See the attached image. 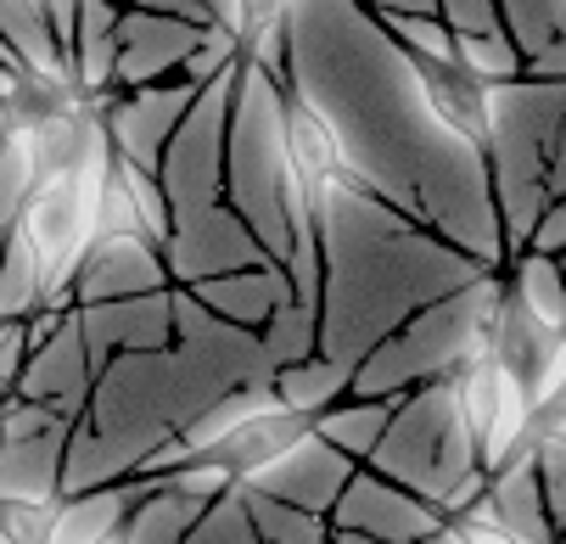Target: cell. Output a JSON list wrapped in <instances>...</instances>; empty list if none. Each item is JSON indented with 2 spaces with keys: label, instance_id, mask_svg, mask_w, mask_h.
Listing matches in <instances>:
<instances>
[{
  "label": "cell",
  "instance_id": "44",
  "mask_svg": "<svg viewBox=\"0 0 566 544\" xmlns=\"http://www.w3.org/2000/svg\"><path fill=\"white\" fill-rule=\"evenodd\" d=\"M7 394H12V381H7V376H0V405H7Z\"/></svg>",
  "mask_w": 566,
  "mask_h": 544
},
{
  "label": "cell",
  "instance_id": "28",
  "mask_svg": "<svg viewBox=\"0 0 566 544\" xmlns=\"http://www.w3.org/2000/svg\"><path fill=\"white\" fill-rule=\"evenodd\" d=\"M376 18V12H370ZM403 51H410L416 62H438V67H449L454 62V29L443 23V18H432V12H387V18H376Z\"/></svg>",
  "mask_w": 566,
  "mask_h": 544
},
{
  "label": "cell",
  "instance_id": "22",
  "mask_svg": "<svg viewBox=\"0 0 566 544\" xmlns=\"http://www.w3.org/2000/svg\"><path fill=\"white\" fill-rule=\"evenodd\" d=\"M281 135H286V164H292V175L297 180H308V186H319L326 175H337L343 164H337V140H332V129L319 124L292 91H286V118H281Z\"/></svg>",
  "mask_w": 566,
  "mask_h": 544
},
{
  "label": "cell",
  "instance_id": "33",
  "mask_svg": "<svg viewBox=\"0 0 566 544\" xmlns=\"http://www.w3.org/2000/svg\"><path fill=\"white\" fill-rule=\"evenodd\" d=\"M438 18L454 34H489V29H500V7H494V0H438Z\"/></svg>",
  "mask_w": 566,
  "mask_h": 544
},
{
  "label": "cell",
  "instance_id": "12",
  "mask_svg": "<svg viewBox=\"0 0 566 544\" xmlns=\"http://www.w3.org/2000/svg\"><path fill=\"white\" fill-rule=\"evenodd\" d=\"M18 399H34V405H51L56 416H78L91 399V359H85V337H78V321L73 308L62 315V326L23 359L18 381H12Z\"/></svg>",
  "mask_w": 566,
  "mask_h": 544
},
{
  "label": "cell",
  "instance_id": "31",
  "mask_svg": "<svg viewBox=\"0 0 566 544\" xmlns=\"http://www.w3.org/2000/svg\"><path fill=\"white\" fill-rule=\"evenodd\" d=\"M533 472L544 489V505L555 516V527H566V432L560 438H533Z\"/></svg>",
  "mask_w": 566,
  "mask_h": 544
},
{
  "label": "cell",
  "instance_id": "27",
  "mask_svg": "<svg viewBox=\"0 0 566 544\" xmlns=\"http://www.w3.org/2000/svg\"><path fill=\"white\" fill-rule=\"evenodd\" d=\"M454 62L482 85H505V80H522V51L511 45L505 29H489V34H454Z\"/></svg>",
  "mask_w": 566,
  "mask_h": 544
},
{
  "label": "cell",
  "instance_id": "41",
  "mask_svg": "<svg viewBox=\"0 0 566 544\" xmlns=\"http://www.w3.org/2000/svg\"><path fill=\"white\" fill-rule=\"evenodd\" d=\"M18 91H23V73L0 67V102H18Z\"/></svg>",
  "mask_w": 566,
  "mask_h": 544
},
{
  "label": "cell",
  "instance_id": "14",
  "mask_svg": "<svg viewBox=\"0 0 566 544\" xmlns=\"http://www.w3.org/2000/svg\"><path fill=\"white\" fill-rule=\"evenodd\" d=\"M208 315H219V321H230V326H241V332H259L275 308L292 297V286H286V270L281 264H259V270H230V275H213V281H197V286H186Z\"/></svg>",
  "mask_w": 566,
  "mask_h": 544
},
{
  "label": "cell",
  "instance_id": "10",
  "mask_svg": "<svg viewBox=\"0 0 566 544\" xmlns=\"http://www.w3.org/2000/svg\"><path fill=\"white\" fill-rule=\"evenodd\" d=\"M164 286H169L164 253H157L140 230H129V237H96V242L85 248L67 297H73V308H78V303H113V297L164 292Z\"/></svg>",
  "mask_w": 566,
  "mask_h": 544
},
{
  "label": "cell",
  "instance_id": "13",
  "mask_svg": "<svg viewBox=\"0 0 566 544\" xmlns=\"http://www.w3.org/2000/svg\"><path fill=\"white\" fill-rule=\"evenodd\" d=\"M489 505H494L500 527L516 544H555L560 538V527H555V516L544 505L538 472H533V438H522V449L489 472Z\"/></svg>",
  "mask_w": 566,
  "mask_h": 544
},
{
  "label": "cell",
  "instance_id": "7",
  "mask_svg": "<svg viewBox=\"0 0 566 544\" xmlns=\"http://www.w3.org/2000/svg\"><path fill=\"white\" fill-rule=\"evenodd\" d=\"M354 478V460L343 449H332L326 438H314V432H297L281 454H270L259 472L248 478H235V483H248L281 505H297V511H314V516H326L343 494V483Z\"/></svg>",
  "mask_w": 566,
  "mask_h": 544
},
{
  "label": "cell",
  "instance_id": "3",
  "mask_svg": "<svg viewBox=\"0 0 566 544\" xmlns=\"http://www.w3.org/2000/svg\"><path fill=\"white\" fill-rule=\"evenodd\" d=\"M281 118H286V80H270L259 62L241 56L235 91H230V124H224V202L275 264L292 248V224H286L292 164H286Z\"/></svg>",
  "mask_w": 566,
  "mask_h": 544
},
{
  "label": "cell",
  "instance_id": "2",
  "mask_svg": "<svg viewBox=\"0 0 566 544\" xmlns=\"http://www.w3.org/2000/svg\"><path fill=\"white\" fill-rule=\"evenodd\" d=\"M500 297H505L500 270H489V275H476V281L432 297L427 308H416L403 326H392L354 365L348 394L354 399H403L410 387L454 376L465 359L489 354V332H494V315H500Z\"/></svg>",
  "mask_w": 566,
  "mask_h": 544
},
{
  "label": "cell",
  "instance_id": "38",
  "mask_svg": "<svg viewBox=\"0 0 566 544\" xmlns=\"http://www.w3.org/2000/svg\"><path fill=\"white\" fill-rule=\"evenodd\" d=\"M359 7L376 18H387V12H432L438 18V0H359Z\"/></svg>",
  "mask_w": 566,
  "mask_h": 544
},
{
  "label": "cell",
  "instance_id": "19",
  "mask_svg": "<svg viewBox=\"0 0 566 544\" xmlns=\"http://www.w3.org/2000/svg\"><path fill=\"white\" fill-rule=\"evenodd\" d=\"M392 405L398 399H337V405H326V410H314L308 416V432L314 438H326L332 449H343L354 465H365L370 460V449H376V438H381V427H387V416H392Z\"/></svg>",
  "mask_w": 566,
  "mask_h": 544
},
{
  "label": "cell",
  "instance_id": "18",
  "mask_svg": "<svg viewBox=\"0 0 566 544\" xmlns=\"http://www.w3.org/2000/svg\"><path fill=\"white\" fill-rule=\"evenodd\" d=\"M0 34L18 51L29 80H45V85H67V56L45 23V7L40 0H0Z\"/></svg>",
  "mask_w": 566,
  "mask_h": 544
},
{
  "label": "cell",
  "instance_id": "37",
  "mask_svg": "<svg viewBox=\"0 0 566 544\" xmlns=\"http://www.w3.org/2000/svg\"><path fill=\"white\" fill-rule=\"evenodd\" d=\"M129 7H140V12H157V18H180V23H213L202 7H197V0H129Z\"/></svg>",
  "mask_w": 566,
  "mask_h": 544
},
{
  "label": "cell",
  "instance_id": "8",
  "mask_svg": "<svg viewBox=\"0 0 566 544\" xmlns=\"http://www.w3.org/2000/svg\"><path fill=\"white\" fill-rule=\"evenodd\" d=\"M332 527L343 533H365V538H381V544H421L443 516L438 505L416 500V494H403L398 483L376 478L370 465H354V478L343 483L337 505L326 511Z\"/></svg>",
  "mask_w": 566,
  "mask_h": 544
},
{
  "label": "cell",
  "instance_id": "26",
  "mask_svg": "<svg viewBox=\"0 0 566 544\" xmlns=\"http://www.w3.org/2000/svg\"><path fill=\"white\" fill-rule=\"evenodd\" d=\"M40 297H45V270L34 248L12 230L7 248H0V321H23L29 308H40Z\"/></svg>",
  "mask_w": 566,
  "mask_h": 544
},
{
  "label": "cell",
  "instance_id": "47",
  "mask_svg": "<svg viewBox=\"0 0 566 544\" xmlns=\"http://www.w3.org/2000/svg\"><path fill=\"white\" fill-rule=\"evenodd\" d=\"M113 7H129V0H113Z\"/></svg>",
  "mask_w": 566,
  "mask_h": 544
},
{
  "label": "cell",
  "instance_id": "46",
  "mask_svg": "<svg viewBox=\"0 0 566 544\" xmlns=\"http://www.w3.org/2000/svg\"><path fill=\"white\" fill-rule=\"evenodd\" d=\"M555 544H566V527H560V538H555Z\"/></svg>",
  "mask_w": 566,
  "mask_h": 544
},
{
  "label": "cell",
  "instance_id": "34",
  "mask_svg": "<svg viewBox=\"0 0 566 544\" xmlns=\"http://www.w3.org/2000/svg\"><path fill=\"white\" fill-rule=\"evenodd\" d=\"M454 527H460V538L465 544H516L505 527H500V516H494V505H489V494H482L471 511H460V516H449Z\"/></svg>",
  "mask_w": 566,
  "mask_h": 544
},
{
  "label": "cell",
  "instance_id": "39",
  "mask_svg": "<svg viewBox=\"0 0 566 544\" xmlns=\"http://www.w3.org/2000/svg\"><path fill=\"white\" fill-rule=\"evenodd\" d=\"M197 7H202L213 23H224L230 34H241V0H197Z\"/></svg>",
  "mask_w": 566,
  "mask_h": 544
},
{
  "label": "cell",
  "instance_id": "49",
  "mask_svg": "<svg viewBox=\"0 0 566 544\" xmlns=\"http://www.w3.org/2000/svg\"><path fill=\"white\" fill-rule=\"evenodd\" d=\"M555 202H566V197H555Z\"/></svg>",
  "mask_w": 566,
  "mask_h": 544
},
{
  "label": "cell",
  "instance_id": "4",
  "mask_svg": "<svg viewBox=\"0 0 566 544\" xmlns=\"http://www.w3.org/2000/svg\"><path fill=\"white\" fill-rule=\"evenodd\" d=\"M365 465L376 478L398 483L403 494L438 505L476 465V443H471V427H465L460 399H454V376L410 387V394L392 405V416H387Z\"/></svg>",
  "mask_w": 566,
  "mask_h": 544
},
{
  "label": "cell",
  "instance_id": "36",
  "mask_svg": "<svg viewBox=\"0 0 566 544\" xmlns=\"http://www.w3.org/2000/svg\"><path fill=\"white\" fill-rule=\"evenodd\" d=\"M118 12H124V7H113V0H78V7H73V45L113 34V29H118ZM73 45H67V51H73Z\"/></svg>",
  "mask_w": 566,
  "mask_h": 544
},
{
  "label": "cell",
  "instance_id": "20",
  "mask_svg": "<svg viewBox=\"0 0 566 544\" xmlns=\"http://www.w3.org/2000/svg\"><path fill=\"white\" fill-rule=\"evenodd\" d=\"M275 381V399L297 416H314V410H326L337 399H348V381H354V365L343 359H326V354H314V359H297L286 370L270 376Z\"/></svg>",
  "mask_w": 566,
  "mask_h": 544
},
{
  "label": "cell",
  "instance_id": "1",
  "mask_svg": "<svg viewBox=\"0 0 566 544\" xmlns=\"http://www.w3.org/2000/svg\"><path fill=\"white\" fill-rule=\"evenodd\" d=\"M319 230V354L359 365L392 326H403L432 297L489 275L471 253L432 237L410 213L370 197L354 175L314 186Z\"/></svg>",
  "mask_w": 566,
  "mask_h": 544
},
{
  "label": "cell",
  "instance_id": "42",
  "mask_svg": "<svg viewBox=\"0 0 566 544\" xmlns=\"http://www.w3.org/2000/svg\"><path fill=\"white\" fill-rule=\"evenodd\" d=\"M326 544H381V538H365V533H343V527H332Z\"/></svg>",
  "mask_w": 566,
  "mask_h": 544
},
{
  "label": "cell",
  "instance_id": "21",
  "mask_svg": "<svg viewBox=\"0 0 566 544\" xmlns=\"http://www.w3.org/2000/svg\"><path fill=\"white\" fill-rule=\"evenodd\" d=\"M202 511H208V505H191V500H180V494H169V489H151V494H140V500L129 505V516H124V527H118V544H180V538L197 527Z\"/></svg>",
  "mask_w": 566,
  "mask_h": 544
},
{
  "label": "cell",
  "instance_id": "24",
  "mask_svg": "<svg viewBox=\"0 0 566 544\" xmlns=\"http://www.w3.org/2000/svg\"><path fill=\"white\" fill-rule=\"evenodd\" d=\"M259 348H264V359H270V376L286 370V365H297V359H314V354H319V315L286 297L275 315L259 326Z\"/></svg>",
  "mask_w": 566,
  "mask_h": 544
},
{
  "label": "cell",
  "instance_id": "40",
  "mask_svg": "<svg viewBox=\"0 0 566 544\" xmlns=\"http://www.w3.org/2000/svg\"><path fill=\"white\" fill-rule=\"evenodd\" d=\"M180 544H224V538H219V527H213V522H208V511H202V516H197V527H191Z\"/></svg>",
  "mask_w": 566,
  "mask_h": 544
},
{
  "label": "cell",
  "instance_id": "16",
  "mask_svg": "<svg viewBox=\"0 0 566 544\" xmlns=\"http://www.w3.org/2000/svg\"><path fill=\"white\" fill-rule=\"evenodd\" d=\"M297 432H308V416H297V410H264V416H253V421H241L235 432H224V438H219L213 449H202L197 460H219L230 478H248V472H259L270 454H281Z\"/></svg>",
  "mask_w": 566,
  "mask_h": 544
},
{
  "label": "cell",
  "instance_id": "9",
  "mask_svg": "<svg viewBox=\"0 0 566 544\" xmlns=\"http://www.w3.org/2000/svg\"><path fill=\"white\" fill-rule=\"evenodd\" d=\"M73 321H78L85 359H91V376H96L118 354L169 343V332H175V286L140 292V297H113V303H78Z\"/></svg>",
  "mask_w": 566,
  "mask_h": 544
},
{
  "label": "cell",
  "instance_id": "45",
  "mask_svg": "<svg viewBox=\"0 0 566 544\" xmlns=\"http://www.w3.org/2000/svg\"><path fill=\"white\" fill-rule=\"evenodd\" d=\"M96 544H118V533H107V538H96Z\"/></svg>",
  "mask_w": 566,
  "mask_h": 544
},
{
  "label": "cell",
  "instance_id": "23",
  "mask_svg": "<svg viewBox=\"0 0 566 544\" xmlns=\"http://www.w3.org/2000/svg\"><path fill=\"white\" fill-rule=\"evenodd\" d=\"M235 500H241V511H248V522H253V533L264 544H326L332 538V522L326 516L281 505V500H270V494H259L248 483H235Z\"/></svg>",
  "mask_w": 566,
  "mask_h": 544
},
{
  "label": "cell",
  "instance_id": "30",
  "mask_svg": "<svg viewBox=\"0 0 566 544\" xmlns=\"http://www.w3.org/2000/svg\"><path fill=\"white\" fill-rule=\"evenodd\" d=\"M235 56H241V34H230L224 23H208V29L197 34V45H191L186 67H180V80L208 85V80H219V73H224Z\"/></svg>",
  "mask_w": 566,
  "mask_h": 544
},
{
  "label": "cell",
  "instance_id": "29",
  "mask_svg": "<svg viewBox=\"0 0 566 544\" xmlns=\"http://www.w3.org/2000/svg\"><path fill=\"white\" fill-rule=\"evenodd\" d=\"M113 175L124 180V191H129V202H135L140 237L157 248V242L169 237V202H164V186H157V175L140 169V164H129V158H118V151H113Z\"/></svg>",
  "mask_w": 566,
  "mask_h": 544
},
{
  "label": "cell",
  "instance_id": "11",
  "mask_svg": "<svg viewBox=\"0 0 566 544\" xmlns=\"http://www.w3.org/2000/svg\"><path fill=\"white\" fill-rule=\"evenodd\" d=\"M208 29V23H202ZM197 23H180V18H157V12H140V7H124L118 12V67H113V85L118 91H135V85H157V80H175L186 67L197 34Z\"/></svg>",
  "mask_w": 566,
  "mask_h": 544
},
{
  "label": "cell",
  "instance_id": "6",
  "mask_svg": "<svg viewBox=\"0 0 566 544\" xmlns=\"http://www.w3.org/2000/svg\"><path fill=\"white\" fill-rule=\"evenodd\" d=\"M191 102H197L191 80H157V85H135L124 96H96V113H102V129H107L118 158L157 169V151L180 129Z\"/></svg>",
  "mask_w": 566,
  "mask_h": 544
},
{
  "label": "cell",
  "instance_id": "5",
  "mask_svg": "<svg viewBox=\"0 0 566 544\" xmlns=\"http://www.w3.org/2000/svg\"><path fill=\"white\" fill-rule=\"evenodd\" d=\"M241 56L219 73V80L197 85V102L186 107L180 129L157 151V186L169 202V230L202 219L208 208L224 202V124H230V91H235Z\"/></svg>",
  "mask_w": 566,
  "mask_h": 544
},
{
  "label": "cell",
  "instance_id": "43",
  "mask_svg": "<svg viewBox=\"0 0 566 544\" xmlns=\"http://www.w3.org/2000/svg\"><path fill=\"white\" fill-rule=\"evenodd\" d=\"M12 135V102H0V140Z\"/></svg>",
  "mask_w": 566,
  "mask_h": 544
},
{
  "label": "cell",
  "instance_id": "15",
  "mask_svg": "<svg viewBox=\"0 0 566 544\" xmlns=\"http://www.w3.org/2000/svg\"><path fill=\"white\" fill-rule=\"evenodd\" d=\"M62 449H67V427H51L34 438H0V505L62 500Z\"/></svg>",
  "mask_w": 566,
  "mask_h": 544
},
{
  "label": "cell",
  "instance_id": "25",
  "mask_svg": "<svg viewBox=\"0 0 566 544\" xmlns=\"http://www.w3.org/2000/svg\"><path fill=\"white\" fill-rule=\"evenodd\" d=\"M500 7V29L511 34V45L527 56H538L544 45L566 40V0H494Z\"/></svg>",
  "mask_w": 566,
  "mask_h": 544
},
{
  "label": "cell",
  "instance_id": "35",
  "mask_svg": "<svg viewBox=\"0 0 566 544\" xmlns=\"http://www.w3.org/2000/svg\"><path fill=\"white\" fill-rule=\"evenodd\" d=\"M527 253L566 259V202H549V208L538 213V224L527 230Z\"/></svg>",
  "mask_w": 566,
  "mask_h": 544
},
{
  "label": "cell",
  "instance_id": "48",
  "mask_svg": "<svg viewBox=\"0 0 566 544\" xmlns=\"http://www.w3.org/2000/svg\"><path fill=\"white\" fill-rule=\"evenodd\" d=\"M560 270H566V259H560Z\"/></svg>",
  "mask_w": 566,
  "mask_h": 544
},
{
  "label": "cell",
  "instance_id": "17",
  "mask_svg": "<svg viewBox=\"0 0 566 544\" xmlns=\"http://www.w3.org/2000/svg\"><path fill=\"white\" fill-rule=\"evenodd\" d=\"M511 281H505V297L522 308L527 321H538L544 332H566V270L560 259H544V253H511L505 259Z\"/></svg>",
  "mask_w": 566,
  "mask_h": 544
},
{
  "label": "cell",
  "instance_id": "32",
  "mask_svg": "<svg viewBox=\"0 0 566 544\" xmlns=\"http://www.w3.org/2000/svg\"><path fill=\"white\" fill-rule=\"evenodd\" d=\"M51 505H56V500H51ZM51 505H23V500H7V505H0V544H45Z\"/></svg>",
  "mask_w": 566,
  "mask_h": 544
}]
</instances>
